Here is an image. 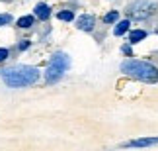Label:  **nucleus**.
<instances>
[{"mask_svg":"<svg viewBox=\"0 0 158 151\" xmlns=\"http://www.w3.org/2000/svg\"><path fill=\"white\" fill-rule=\"evenodd\" d=\"M2 81L10 88L29 87V84H35L39 81V69L29 67V65H16V67L2 71Z\"/></svg>","mask_w":158,"mask_h":151,"instance_id":"obj_1","label":"nucleus"},{"mask_svg":"<svg viewBox=\"0 0 158 151\" xmlns=\"http://www.w3.org/2000/svg\"><path fill=\"white\" fill-rule=\"evenodd\" d=\"M121 71L125 75L135 77L144 82H156L158 81V69L147 61H139V59H127V61H123Z\"/></svg>","mask_w":158,"mask_h":151,"instance_id":"obj_2","label":"nucleus"},{"mask_svg":"<svg viewBox=\"0 0 158 151\" xmlns=\"http://www.w3.org/2000/svg\"><path fill=\"white\" fill-rule=\"evenodd\" d=\"M69 67H70L69 55H66V53H55L53 59H51V63H49V67H47V71H45V81L47 82L59 81Z\"/></svg>","mask_w":158,"mask_h":151,"instance_id":"obj_3","label":"nucleus"},{"mask_svg":"<svg viewBox=\"0 0 158 151\" xmlns=\"http://www.w3.org/2000/svg\"><path fill=\"white\" fill-rule=\"evenodd\" d=\"M152 8H154V4L148 2V0H135V2L129 4L127 12H129V16L135 18V20H143V18H148L152 14Z\"/></svg>","mask_w":158,"mask_h":151,"instance_id":"obj_4","label":"nucleus"},{"mask_svg":"<svg viewBox=\"0 0 158 151\" xmlns=\"http://www.w3.org/2000/svg\"><path fill=\"white\" fill-rule=\"evenodd\" d=\"M76 28L82 29V32H92L94 29V16H88V14L80 16L76 20Z\"/></svg>","mask_w":158,"mask_h":151,"instance_id":"obj_5","label":"nucleus"},{"mask_svg":"<svg viewBox=\"0 0 158 151\" xmlns=\"http://www.w3.org/2000/svg\"><path fill=\"white\" fill-rule=\"evenodd\" d=\"M148 145H158V137H141L127 143V147H148Z\"/></svg>","mask_w":158,"mask_h":151,"instance_id":"obj_6","label":"nucleus"},{"mask_svg":"<svg viewBox=\"0 0 158 151\" xmlns=\"http://www.w3.org/2000/svg\"><path fill=\"white\" fill-rule=\"evenodd\" d=\"M35 16H37L39 20H47V18L51 16V10H49V6H47V4H43V2H41V4H37V6H35Z\"/></svg>","mask_w":158,"mask_h":151,"instance_id":"obj_7","label":"nucleus"},{"mask_svg":"<svg viewBox=\"0 0 158 151\" xmlns=\"http://www.w3.org/2000/svg\"><path fill=\"white\" fill-rule=\"evenodd\" d=\"M127 29H129V20H123V22H119L117 26H115L113 33H115V35H123Z\"/></svg>","mask_w":158,"mask_h":151,"instance_id":"obj_8","label":"nucleus"},{"mask_svg":"<svg viewBox=\"0 0 158 151\" xmlns=\"http://www.w3.org/2000/svg\"><path fill=\"white\" fill-rule=\"evenodd\" d=\"M147 38V32H143V29H137V32H131V43H137V41H141Z\"/></svg>","mask_w":158,"mask_h":151,"instance_id":"obj_9","label":"nucleus"},{"mask_svg":"<svg viewBox=\"0 0 158 151\" xmlns=\"http://www.w3.org/2000/svg\"><path fill=\"white\" fill-rule=\"evenodd\" d=\"M18 26L20 28H29V26H33V16H23L18 20Z\"/></svg>","mask_w":158,"mask_h":151,"instance_id":"obj_10","label":"nucleus"},{"mask_svg":"<svg viewBox=\"0 0 158 151\" xmlns=\"http://www.w3.org/2000/svg\"><path fill=\"white\" fill-rule=\"evenodd\" d=\"M72 18H74V14H72L70 10H66V12H59V20H63V22H70Z\"/></svg>","mask_w":158,"mask_h":151,"instance_id":"obj_11","label":"nucleus"},{"mask_svg":"<svg viewBox=\"0 0 158 151\" xmlns=\"http://www.w3.org/2000/svg\"><path fill=\"white\" fill-rule=\"evenodd\" d=\"M119 18V12L115 10V12H109V14H106V18H104V22H107V24H111V22H115Z\"/></svg>","mask_w":158,"mask_h":151,"instance_id":"obj_12","label":"nucleus"},{"mask_svg":"<svg viewBox=\"0 0 158 151\" xmlns=\"http://www.w3.org/2000/svg\"><path fill=\"white\" fill-rule=\"evenodd\" d=\"M12 22V16L10 14H0V26H6V24Z\"/></svg>","mask_w":158,"mask_h":151,"instance_id":"obj_13","label":"nucleus"},{"mask_svg":"<svg viewBox=\"0 0 158 151\" xmlns=\"http://www.w3.org/2000/svg\"><path fill=\"white\" fill-rule=\"evenodd\" d=\"M6 59H8V49H6V47H0V63L6 61Z\"/></svg>","mask_w":158,"mask_h":151,"instance_id":"obj_14","label":"nucleus"},{"mask_svg":"<svg viewBox=\"0 0 158 151\" xmlns=\"http://www.w3.org/2000/svg\"><path fill=\"white\" fill-rule=\"evenodd\" d=\"M29 47V41H23V43H20V49H27Z\"/></svg>","mask_w":158,"mask_h":151,"instance_id":"obj_15","label":"nucleus"}]
</instances>
